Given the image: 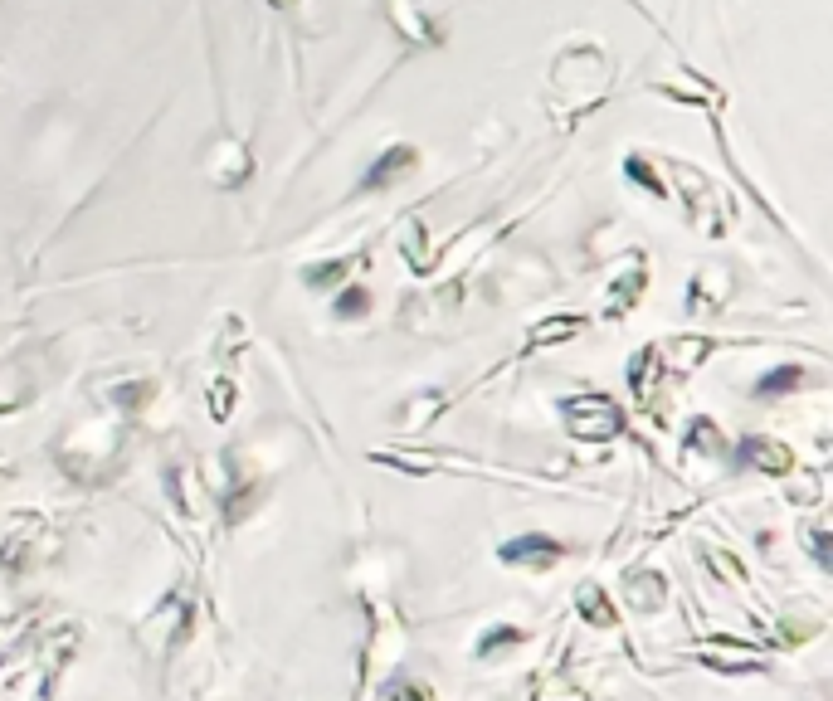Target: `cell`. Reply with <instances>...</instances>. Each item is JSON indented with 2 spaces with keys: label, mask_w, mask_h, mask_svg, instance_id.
<instances>
[{
  "label": "cell",
  "mask_w": 833,
  "mask_h": 701,
  "mask_svg": "<svg viewBox=\"0 0 833 701\" xmlns=\"http://www.w3.org/2000/svg\"><path fill=\"white\" fill-rule=\"evenodd\" d=\"M400 249H405V259H410V268H415V273H429V268H434V244H429V229H424L419 220L405 229Z\"/></svg>",
  "instance_id": "cell-15"
},
{
  "label": "cell",
  "mask_w": 833,
  "mask_h": 701,
  "mask_svg": "<svg viewBox=\"0 0 833 701\" xmlns=\"http://www.w3.org/2000/svg\"><path fill=\"white\" fill-rule=\"evenodd\" d=\"M585 332V317L580 312H566V317H541V322H531V332H527V356L531 351H546V346H561V341H570V336H580Z\"/></svg>",
  "instance_id": "cell-9"
},
{
  "label": "cell",
  "mask_w": 833,
  "mask_h": 701,
  "mask_svg": "<svg viewBox=\"0 0 833 701\" xmlns=\"http://www.w3.org/2000/svg\"><path fill=\"white\" fill-rule=\"evenodd\" d=\"M644 288H648V259L644 254H629V259L605 278V317L609 322L629 317V307L644 297Z\"/></svg>",
  "instance_id": "cell-4"
},
{
  "label": "cell",
  "mask_w": 833,
  "mask_h": 701,
  "mask_svg": "<svg viewBox=\"0 0 833 701\" xmlns=\"http://www.w3.org/2000/svg\"><path fill=\"white\" fill-rule=\"evenodd\" d=\"M687 448H702V453H717L721 448V434L712 419H692V429H687Z\"/></svg>",
  "instance_id": "cell-19"
},
{
  "label": "cell",
  "mask_w": 833,
  "mask_h": 701,
  "mask_svg": "<svg viewBox=\"0 0 833 701\" xmlns=\"http://www.w3.org/2000/svg\"><path fill=\"white\" fill-rule=\"evenodd\" d=\"M390 5V20H395V30L405 39H415V44H439V25L419 10L415 0H385Z\"/></svg>",
  "instance_id": "cell-11"
},
{
  "label": "cell",
  "mask_w": 833,
  "mask_h": 701,
  "mask_svg": "<svg viewBox=\"0 0 833 701\" xmlns=\"http://www.w3.org/2000/svg\"><path fill=\"white\" fill-rule=\"evenodd\" d=\"M366 307H371V297H366V288H351V293H346V297L337 302V312H341V317H361Z\"/></svg>",
  "instance_id": "cell-21"
},
{
  "label": "cell",
  "mask_w": 833,
  "mask_h": 701,
  "mask_svg": "<svg viewBox=\"0 0 833 701\" xmlns=\"http://www.w3.org/2000/svg\"><path fill=\"white\" fill-rule=\"evenodd\" d=\"M799 385H804V370H799V366H780V370H770V375L760 380L756 395L775 400V395H790V390H799Z\"/></svg>",
  "instance_id": "cell-16"
},
{
  "label": "cell",
  "mask_w": 833,
  "mask_h": 701,
  "mask_svg": "<svg viewBox=\"0 0 833 701\" xmlns=\"http://www.w3.org/2000/svg\"><path fill=\"white\" fill-rule=\"evenodd\" d=\"M551 88L566 93V112H590L609 88L605 49H595V44H575V49H566V54L556 59V69H551Z\"/></svg>",
  "instance_id": "cell-1"
},
{
  "label": "cell",
  "mask_w": 833,
  "mask_h": 701,
  "mask_svg": "<svg viewBox=\"0 0 833 701\" xmlns=\"http://www.w3.org/2000/svg\"><path fill=\"white\" fill-rule=\"evenodd\" d=\"M624 594H629V604H634L639 614H658V609L673 599L668 580H663L658 570H634V575L624 580Z\"/></svg>",
  "instance_id": "cell-8"
},
{
  "label": "cell",
  "mask_w": 833,
  "mask_h": 701,
  "mask_svg": "<svg viewBox=\"0 0 833 701\" xmlns=\"http://www.w3.org/2000/svg\"><path fill=\"white\" fill-rule=\"evenodd\" d=\"M717 351V341L712 336H678L673 346H668V356H663V366H673L678 375H687V370H697L707 356Z\"/></svg>",
  "instance_id": "cell-12"
},
{
  "label": "cell",
  "mask_w": 833,
  "mask_h": 701,
  "mask_svg": "<svg viewBox=\"0 0 833 701\" xmlns=\"http://www.w3.org/2000/svg\"><path fill=\"white\" fill-rule=\"evenodd\" d=\"M658 166H663V171L678 181L682 215H687V224H692L697 234H707V239H721V234H726V224H731V215H726V205H721L717 181H712L707 171H697V166L678 161V156H658Z\"/></svg>",
  "instance_id": "cell-2"
},
{
  "label": "cell",
  "mask_w": 833,
  "mask_h": 701,
  "mask_svg": "<svg viewBox=\"0 0 833 701\" xmlns=\"http://www.w3.org/2000/svg\"><path fill=\"white\" fill-rule=\"evenodd\" d=\"M658 375H663V346H644V351L634 356V366H629V390H634L639 405H653Z\"/></svg>",
  "instance_id": "cell-10"
},
{
  "label": "cell",
  "mask_w": 833,
  "mask_h": 701,
  "mask_svg": "<svg viewBox=\"0 0 833 701\" xmlns=\"http://www.w3.org/2000/svg\"><path fill=\"white\" fill-rule=\"evenodd\" d=\"M356 268V259H332V263H312L307 268V288H337L346 283V273Z\"/></svg>",
  "instance_id": "cell-17"
},
{
  "label": "cell",
  "mask_w": 833,
  "mask_h": 701,
  "mask_svg": "<svg viewBox=\"0 0 833 701\" xmlns=\"http://www.w3.org/2000/svg\"><path fill=\"white\" fill-rule=\"evenodd\" d=\"M512 643H522V628H512V624H502V628H493L483 643H478V658L488 663L493 653H502V648H512Z\"/></svg>",
  "instance_id": "cell-18"
},
{
  "label": "cell",
  "mask_w": 833,
  "mask_h": 701,
  "mask_svg": "<svg viewBox=\"0 0 833 701\" xmlns=\"http://www.w3.org/2000/svg\"><path fill=\"white\" fill-rule=\"evenodd\" d=\"M229 409H234V385L215 380V419H229Z\"/></svg>",
  "instance_id": "cell-22"
},
{
  "label": "cell",
  "mask_w": 833,
  "mask_h": 701,
  "mask_svg": "<svg viewBox=\"0 0 833 701\" xmlns=\"http://www.w3.org/2000/svg\"><path fill=\"white\" fill-rule=\"evenodd\" d=\"M561 419L575 439H619L624 434V409L600 390H580L561 400Z\"/></svg>",
  "instance_id": "cell-3"
},
{
  "label": "cell",
  "mask_w": 833,
  "mask_h": 701,
  "mask_svg": "<svg viewBox=\"0 0 833 701\" xmlns=\"http://www.w3.org/2000/svg\"><path fill=\"white\" fill-rule=\"evenodd\" d=\"M575 609H580V619L595 628H614L619 624V614H614V604H609V594L600 585H580L575 590Z\"/></svg>",
  "instance_id": "cell-13"
},
{
  "label": "cell",
  "mask_w": 833,
  "mask_h": 701,
  "mask_svg": "<svg viewBox=\"0 0 833 701\" xmlns=\"http://www.w3.org/2000/svg\"><path fill=\"white\" fill-rule=\"evenodd\" d=\"M497 560H502V565H522V570H551V565H561V560H566V546H561L556 536L527 531V536L507 541V546L497 551Z\"/></svg>",
  "instance_id": "cell-5"
},
{
  "label": "cell",
  "mask_w": 833,
  "mask_h": 701,
  "mask_svg": "<svg viewBox=\"0 0 833 701\" xmlns=\"http://www.w3.org/2000/svg\"><path fill=\"white\" fill-rule=\"evenodd\" d=\"M385 701H434V692L419 687V682H395V687L385 692Z\"/></svg>",
  "instance_id": "cell-20"
},
{
  "label": "cell",
  "mask_w": 833,
  "mask_h": 701,
  "mask_svg": "<svg viewBox=\"0 0 833 701\" xmlns=\"http://www.w3.org/2000/svg\"><path fill=\"white\" fill-rule=\"evenodd\" d=\"M741 463H751V468L770 473V478H790V473H799L795 448L780 443V439H765V434H751V439L741 443Z\"/></svg>",
  "instance_id": "cell-7"
},
{
  "label": "cell",
  "mask_w": 833,
  "mask_h": 701,
  "mask_svg": "<svg viewBox=\"0 0 833 701\" xmlns=\"http://www.w3.org/2000/svg\"><path fill=\"white\" fill-rule=\"evenodd\" d=\"M419 166V151L405 147V142H395V147H385L376 156V166L361 176V195H380V190H390L395 181H405L410 171Z\"/></svg>",
  "instance_id": "cell-6"
},
{
  "label": "cell",
  "mask_w": 833,
  "mask_h": 701,
  "mask_svg": "<svg viewBox=\"0 0 833 701\" xmlns=\"http://www.w3.org/2000/svg\"><path fill=\"white\" fill-rule=\"evenodd\" d=\"M273 5H288V0H273Z\"/></svg>",
  "instance_id": "cell-23"
},
{
  "label": "cell",
  "mask_w": 833,
  "mask_h": 701,
  "mask_svg": "<svg viewBox=\"0 0 833 701\" xmlns=\"http://www.w3.org/2000/svg\"><path fill=\"white\" fill-rule=\"evenodd\" d=\"M624 176H629L634 185L644 181V190L653 195V200H668V185H663V176H658V161H653V156L629 151V156H624Z\"/></svg>",
  "instance_id": "cell-14"
}]
</instances>
